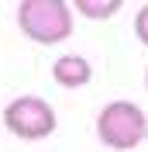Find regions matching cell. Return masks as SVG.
<instances>
[{
  "instance_id": "obj_1",
  "label": "cell",
  "mask_w": 148,
  "mask_h": 152,
  "mask_svg": "<svg viewBox=\"0 0 148 152\" xmlns=\"http://www.w3.org/2000/svg\"><path fill=\"white\" fill-rule=\"evenodd\" d=\"M17 28L35 45H59L73 35V4H65V0H21Z\"/></svg>"
},
{
  "instance_id": "obj_2",
  "label": "cell",
  "mask_w": 148,
  "mask_h": 152,
  "mask_svg": "<svg viewBox=\"0 0 148 152\" xmlns=\"http://www.w3.org/2000/svg\"><path fill=\"white\" fill-rule=\"evenodd\" d=\"M96 138L114 152H128L148 138V118L134 100H110L96 114Z\"/></svg>"
},
{
  "instance_id": "obj_5",
  "label": "cell",
  "mask_w": 148,
  "mask_h": 152,
  "mask_svg": "<svg viewBox=\"0 0 148 152\" xmlns=\"http://www.w3.org/2000/svg\"><path fill=\"white\" fill-rule=\"evenodd\" d=\"M73 10L86 21H110L117 10H124V0H76Z\"/></svg>"
},
{
  "instance_id": "obj_3",
  "label": "cell",
  "mask_w": 148,
  "mask_h": 152,
  "mask_svg": "<svg viewBox=\"0 0 148 152\" xmlns=\"http://www.w3.org/2000/svg\"><path fill=\"white\" fill-rule=\"evenodd\" d=\"M55 107L48 104L45 97L35 94H21L14 97L7 107H4V128H7L14 138H24V142H38V138H48L55 132Z\"/></svg>"
},
{
  "instance_id": "obj_4",
  "label": "cell",
  "mask_w": 148,
  "mask_h": 152,
  "mask_svg": "<svg viewBox=\"0 0 148 152\" xmlns=\"http://www.w3.org/2000/svg\"><path fill=\"white\" fill-rule=\"evenodd\" d=\"M52 80L59 86H65V90H79V86H86L93 80V66H90L86 56L69 52V56H59L52 62Z\"/></svg>"
},
{
  "instance_id": "obj_6",
  "label": "cell",
  "mask_w": 148,
  "mask_h": 152,
  "mask_svg": "<svg viewBox=\"0 0 148 152\" xmlns=\"http://www.w3.org/2000/svg\"><path fill=\"white\" fill-rule=\"evenodd\" d=\"M134 35H138V42L148 48V4H141L138 14H134Z\"/></svg>"
},
{
  "instance_id": "obj_7",
  "label": "cell",
  "mask_w": 148,
  "mask_h": 152,
  "mask_svg": "<svg viewBox=\"0 0 148 152\" xmlns=\"http://www.w3.org/2000/svg\"><path fill=\"white\" fill-rule=\"evenodd\" d=\"M145 90H148V69H145Z\"/></svg>"
}]
</instances>
